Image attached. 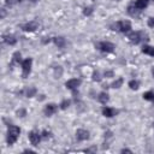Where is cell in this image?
I'll return each instance as SVG.
<instances>
[{
    "label": "cell",
    "instance_id": "cell-35",
    "mask_svg": "<svg viewBox=\"0 0 154 154\" xmlns=\"http://www.w3.org/2000/svg\"><path fill=\"white\" fill-rule=\"evenodd\" d=\"M116 1H120V0H116Z\"/></svg>",
    "mask_w": 154,
    "mask_h": 154
},
{
    "label": "cell",
    "instance_id": "cell-5",
    "mask_svg": "<svg viewBox=\"0 0 154 154\" xmlns=\"http://www.w3.org/2000/svg\"><path fill=\"white\" fill-rule=\"evenodd\" d=\"M95 48L102 53H113L116 49V45L111 41H100L95 43Z\"/></svg>",
    "mask_w": 154,
    "mask_h": 154
},
{
    "label": "cell",
    "instance_id": "cell-4",
    "mask_svg": "<svg viewBox=\"0 0 154 154\" xmlns=\"http://www.w3.org/2000/svg\"><path fill=\"white\" fill-rule=\"evenodd\" d=\"M111 29L112 30H116V31H119L122 34H129L132 29V25H131V22L128 20V19H124V20H118L114 24L111 25Z\"/></svg>",
    "mask_w": 154,
    "mask_h": 154
},
{
    "label": "cell",
    "instance_id": "cell-8",
    "mask_svg": "<svg viewBox=\"0 0 154 154\" xmlns=\"http://www.w3.org/2000/svg\"><path fill=\"white\" fill-rule=\"evenodd\" d=\"M81 83H82V81L79 78H70V79H67L65 82V87H66V89L71 90V93H72V91H77L78 90Z\"/></svg>",
    "mask_w": 154,
    "mask_h": 154
},
{
    "label": "cell",
    "instance_id": "cell-19",
    "mask_svg": "<svg viewBox=\"0 0 154 154\" xmlns=\"http://www.w3.org/2000/svg\"><path fill=\"white\" fill-rule=\"evenodd\" d=\"M142 97H143V100H146V101L154 102V90H148V91L143 93Z\"/></svg>",
    "mask_w": 154,
    "mask_h": 154
},
{
    "label": "cell",
    "instance_id": "cell-9",
    "mask_svg": "<svg viewBox=\"0 0 154 154\" xmlns=\"http://www.w3.org/2000/svg\"><path fill=\"white\" fill-rule=\"evenodd\" d=\"M38 26H40V24H38L37 20H30V22L23 24L20 26V29L23 31H25V32H34V31H36L38 29Z\"/></svg>",
    "mask_w": 154,
    "mask_h": 154
},
{
    "label": "cell",
    "instance_id": "cell-24",
    "mask_svg": "<svg viewBox=\"0 0 154 154\" xmlns=\"http://www.w3.org/2000/svg\"><path fill=\"white\" fill-rule=\"evenodd\" d=\"M23 0H5V6L6 7H12L13 5H16V4H19V2H22Z\"/></svg>",
    "mask_w": 154,
    "mask_h": 154
},
{
    "label": "cell",
    "instance_id": "cell-28",
    "mask_svg": "<svg viewBox=\"0 0 154 154\" xmlns=\"http://www.w3.org/2000/svg\"><path fill=\"white\" fill-rule=\"evenodd\" d=\"M147 24L149 28H154V17H150L148 20H147Z\"/></svg>",
    "mask_w": 154,
    "mask_h": 154
},
{
    "label": "cell",
    "instance_id": "cell-21",
    "mask_svg": "<svg viewBox=\"0 0 154 154\" xmlns=\"http://www.w3.org/2000/svg\"><path fill=\"white\" fill-rule=\"evenodd\" d=\"M128 85H129V88L131 90H137L140 88V82L137 79H130L129 83H128Z\"/></svg>",
    "mask_w": 154,
    "mask_h": 154
},
{
    "label": "cell",
    "instance_id": "cell-13",
    "mask_svg": "<svg viewBox=\"0 0 154 154\" xmlns=\"http://www.w3.org/2000/svg\"><path fill=\"white\" fill-rule=\"evenodd\" d=\"M2 41H4V43H6L8 46H14L17 43L16 36L12 35V34H5V35H2Z\"/></svg>",
    "mask_w": 154,
    "mask_h": 154
},
{
    "label": "cell",
    "instance_id": "cell-3",
    "mask_svg": "<svg viewBox=\"0 0 154 154\" xmlns=\"http://www.w3.org/2000/svg\"><path fill=\"white\" fill-rule=\"evenodd\" d=\"M128 38L130 41V43L132 45H140L144 41H148V35L142 31V30H137V31H130L128 34Z\"/></svg>",
    "mask_w": 154,
    "mask_h": 154
},
{
    "label": "cell",
    "instance_id": "cell-2",
    "mask_svg": "<svg viewBox=\"0 0 154 154\" xmlns=\"http://www.w3.org/2000/svg\"><path fill=\"white\" fill-rule=\"evenodd\" d=\"M20 135V128L17 125H8L7 126V132H6V143L8 146L14 144Z\"/></svg>",
    "mask_w": 154,
    "mask_h": 154
},
{
    "label": "cell",
    "instance_id": "cell-6",
    "mask_svg": "<svg viewBox=\"0 0 154 154\" xmlns=\"http://www.w3.org/2000/svg\"><path fill=\"white\" fill-rule=\"evenodd\" d=\"M20 67H22V77L26 78L30 72H31V67H32V58H26L20 63Z\"/></svg>",
    "mask_w": 154,
    "mask_h": 154
},
{
    "label": "cell",
    "instance_id": "cell-1",
    "mask_svg": "<svg viewBox=\"0 0 154 154\" xmlns=\"http://www.w3.org/2000/svg\"><path fill=\"white\" fill-rule=\"evenodd\" d=\"M150 0H135L131 1L128 7H126V12L129 16L131 17H137L144 8H147V6L149 5Z\"/></svg>",
    "mask_w": 154,
    "mask_h": 154
},
{
    "label": "cell",
    "instance_id": "cell-11",
    "mask_svg": "<svg viewBox=\"0 0 154 154\" xmlns=\"http://www.w3.org/2000/svg\"><path fill=\"white\" fill-rule=\"evenodd\" d=\"M75 136H76V140H77L78 142H83V141L89 140L90 134H89V131L85 130V129H77Z\"/></svg>",
    "mask_w": 154,
    "mask_h": 154
},
{
    "label": "cell",
    "instance_id": "cell-12",
    "mask_svg": "<svg viewBox=\"0 0 154 154\" xmlns=\"http://www.w3.org/2000/svg\"><path fill=\"white\" fill-rule=\"evenodd\" d=\"M101 112H102V116L105 118H113V117H116L119 113L118 109H116L113 107H108V106H103L102 109H101Z\"/></svg>",
    "mask_w": 154,
    "mask_h": 154
},
{
    "label": "cell",
    "instance_id": "cell-33",
    "mask_svg": "<svg viewBox=\"0 0 154 154\" xmlns=\"http://www.w3.org/2000/svg\"><path fill=\"white\" fill-rule=\"evenodd\" d=\"M152 76L154 77V66H152Z\"/></svg>",
    "mask_w": 154,
    "mask_h": 154
},
{
    "label": "cell",
    "instance_id": "cell-34",
    "mask_svg": "<svg viewBox=\"0 0 154 154\" xmlns=\"http://www.w3.org/2000/svg\"><path fill=\"white\" fill-rule=\"evenodd\" d=\"M32 2H36V1H40V0H31Z\"/></svg>",
    "mask_w": 154,
    "mask_h": 154
},
{
    "label": "cell",
    "instance_id": "cell-10",
    "mask_svg": "<svg viewBox=\"0 0 154 154\" xmlns=\"http://www.w3.org/2000/svg\"><path fill=\"white\" fill-rule=\"evenodd\" d=\"M58 108H59V105H57V103H54V102H49V103H47V105L43 107V114H45L46 117H52V116L58 111Z\"/></svg>",
    "mask_w": 154,
    "mask_h": 154
},
{
    "label": "cell",
    "instance_id": "cell-25",
    "mask_svg": "<svg viewBox=\"0 0 154 154\" xmlns=\"http://www.w3.org/2000/svg\"><path fill=\"white\" fill-rule=\"evenodd\" d=\"M41 135H42V138H51L52 137V132L49 130H47V129L42 130L41 131Z\"/></svg>",
    "mask_w": 154,
    "mask_h": 154
},
{
    "label": "cell",
    "instance_id": "cell-20",
    "mask_svg": "<svg viewBox=\"0 0 154 154\" xmlns=\"http://www.w3.org/2000/svg\"><path fill=\"white\" fill-rule=\"evenodd\" d=\"M123 83H124L123 77H119V78H117V79L111 84V88H113V89H119V88L123 85Z\"/></svg>",
    "mask_w": 154,
    "mask_h": 154
},
{
    "label": "cell",
    "instance_id": "cell-18",
    "mask_svg": "<svg viewBox=\"0 0 154 154\" xmlns=\"http://www.w3.org/2000/svg\"><path fill=\"white\" fill-rule=\"evenodd\" d=\"M37 93V89L35 87H26L24 90H23V94L26 96V97H32L35 96Z\"/></svg>",
    "mask_w": 154,
    "mask_h": 154
},
{
    "label": "cell",
    "instance_id": "cell-14",
    "mask_svg": "<svg viewBox=\"0 0 154 154\" xmlns=\"http://www.w3.org/2000/svg\"><path fill=\"white\" fill-rule=\"evenodd\" d=\"M97 101L101 103V105H106L108 101H109V95H108V93L107 91H100L99 94H97Z\"/></svg>",
    "mask_w": 154,
    "mask_h": 154
},
{
    "label": "cell",
    "instance_id": "cell-32",
    "mask_svg": "<svg viewBox=\"0 0 154 154\" xmlns=\"http://www.w3.org/2000/svg\"><path fill=\"white\" fill-rule=\"evenodd\" d=\"M23 153H35V150H32V149H24Z\"/></svg>",
    "mask_w": 154,
    "mask_h": 154
},
{
    "label": "cell",
    "instance_id": "cell-7",
    "mask_svg": "<svg viewBox=\"0 0 154 154\" xmlns=\"http://www.w3.org/2000/svg\"><path fill=\"white\" fill-rule=\"evenodd\" d=\"M28 138H29V142H30L34 147H37V146L40 144V142H41L42 135H41V132H38V131H36V130H31V131H29V134H28Z\"/></svg>",
    "mask_w": 154,
    "mask_h": 154
},
{
    "label": "cell",
    "instance_id": "cell-16",
    "mask_svg": "<svg viewBox=\"0 0 154 154\" xmlns=\"http://www.w3.org/2000/svg\"><path fill=\"white\" fill-rule=\"evenodd\" d=\"M141 52L146 55L149 57H154V46H149V45H143L141 48Z\"/></svg>",
    "mask_w": 154,
    "mask_h": 154
},
{
    "label": "cell",
    "instance_id": "cell-27",
    "mask_svg": "<svg viewBox=\"0 0 154 154\" xmlns=\"http://www.w3.org/2000/svg\"><path fill=\"white\" fill-rule=\"evenodd\" d=\"M93 81H96V82H100L101 81V77H100V73L96 71L93 73Z\"/></svg>",
    "mask_w": 154,
    "mask_h": 154
},
{
    "label": "cell",
    "instance_id": "cell-30",
    "mask_svg": "<svg viewBox=\"0 0 154 154\" xmlns=\"http://www.w3.org/2000/svg\"><path fill=\"white\" fill-rule=\"evenodd\" d=\"M52 40H53V38H51V37H43V40H42V43H43V45H47V43H49Z\"/></svg>",
    "mask_w": 154,
    "mask_h": 154
},
{
    "label": "cell",
    "instance_id": "cell-23",
    "mask_svg": "<svg viewBox=\"0 0 154 154\" xmlns=\"http://www.w3.org/2000/svg\"><path fill=\"white\" fill-rule=\"evenodd\" d=\"M93 12H94V10H93V7H91V6H85V7L83 8V14H84V16H87V17L91 16V14H93Z\"/></svg>",
    "mask_w": 154,
    "mask_h": 154
},
{
    "label": "cell",
    "instance_id": "cell-15",
    "mask_svg": "<svg viewBox=\"0 0 154 154\" xmlns=\"http://www.w3.org/2000/svg\"><path fill=\"white\" fill-rule=\"evenodd\" d=\"M52 42H53L58 48H60V49L64 48L65 45H66V40H65L63 36H55V37H53Z\"/></svg>",
    "mask_w": 154,
    "mask_h": 154
},
{
    "label": "cell",
    "instance_id": "cell-29",
    "mask_svg": "<svg viewBox=\"0 0 154 154\" xmlns=\"http://www.w3.org/2000/svg\"><path fill=\"white\" fill-rule=\"evenodd\" d=\"M103 76H105L106 78H111V77H113L114 75H113V72H112V71H106Z\"/></svg>",
    "mask_w": 154,
    "mask_h": 154
},
{
    "label": "cell",
    "instance_id": "cell-31",
    "mask_svg": "<svg viewBox=\"0 0 154 154\" xmlns=\"http://www.w3.org/2000/svg\"><path fill=\"white\" fill-rule=\"evenodd\" d=\"M120 153H132V150L129 148H123V149H120Z\"/></svg>",
    "mask_w": 154,
    "mask_h": 154
},
{
    "label": "cell",
    "instance_id": "cell-22",
    "mask_svg": "<svg viewBox=\"0 0 154 154\" xmlns=\"http://www.w3.org/2000/svg\"><path fill=\"white\" fill-rule=\"evenodd\" d=\"M70 103H71V100H67V99H65V100H63L60 103H59V108L60 109H66L69 106H70Z\"/></svg>",
    "mask_w": 154,
    "mask_h": 154
},
{
    "label": "cell",
    "instance_id": "cell-26",
    "mask_svg": "<svg viewBox=\"0 0 154 154\" xmlns=\"http://www.w3.org/2000/svg\"><path fill=\"white\" fill-rule=\"evenodd\" d=\"M17 116H18V117H20V118H23V117H25V116H26V111H25V109H23V108H20V109H18V111H17Z\"/></svg>",
    "mask_w": 154,
    "mask_h": 154
},
{
    "label": "cell",
    "instance_id": "cell-17",
    "mask_svg": "<svg viewBox=\"0 0 154 154\" xmlns=\"http://www.w3.org/2000/svg\"><path fill=\"white\" fill-rule=\"evenodd\" d=\"M23 60H22V53L19 51L14 52L12 54V58H11V65H16V64H20Z\"/></svg>",
    "mask_w": 154,
    "mask_h": 154
}]
</instances>
